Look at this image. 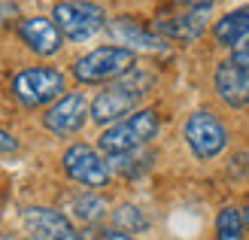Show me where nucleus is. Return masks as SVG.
Returning <instances> with one entry per match:
<instances>
[{
  "instance_id": "1",
  "label": "nucleus",
  "mask_w": 249,
  "mask_h": 240,
  "mask_svg": "<svg viewBox=\"0 0 249 240\" xmlns=\"http://www.w3.org/2000/svg\"><path fill=\"white\" fill-rule=\"evenodd\" d=\"M152 88V76L143 70H131L124 73L122 79L109 82L101 94L91 100V119L97 125H116L122 122L124 116H131L137 110V104L149 94Z\"/></svg>"
},
{
  "instance_id": "2",
  "label": "nucleus",
  "mask_w": 249,
  "mask_h": 240,
  "mask_svg": "<svg viewBox=\"0 0 249 240\" xmlns=\"http://www.w3.org/2000/svg\"><path fill=\"white\" fill-rule=\"evenodd\" d=\"M158 134V112L155 110H134L131 116H124L122 122L109 125V128L97 137V146L107 158L113 155H128L143 149L149 140H155Z\"/></svg>"
},
{
  "instance_id": "3",
  "label": "nucleus",
  "mask_w": 249,
  "mask_h": 240,
  "mask_svg": "<svg viewBox=\"0 0 249 240\" xmlns=\"http://www.w3.org/2000/svg\"><path fill=\"white\" fill-rule=\"evenodd\" d=\"M137 55L124 46H101L91 49L89 55L73 61V76L82 85H97V82H116L124 73L134 70Z\"/></svg>"
},
{
  "instance_id": "4",
  "label": "nucleus",
  "mask_w": 249,
  "mask_h": 240,
  "mask_svg": "<svg viewBox=\"0 0 249 240\" xmlns=\"http://www.w3.org/2000/svg\"><path fill=\"white\" fill-rule=\"evenodd\" d=\"M67 88V76L55 67H28L16 73L12 79V97L18 100L21 107H46L55 104L58 97H64Z\"/></svg>"
},
{
  "instance_id": "5",
  "label": "nucleus",
  "mask_w": 249,
  "mask_h": 240,
  "mask_svg": "<svg viewBox=\"0 0 249 240\" xmlns=\"http://www.w3.org/2000/svg\"><path fill=\"white\" fill-rule=\"evenodd\" d=\"M52 21L58 24L64 40L85 43L97 31L107 28V12L97 3H91V0H61L52 9Z\"/></svg>"
},
{
  "instance_id": "6",
  "label": "nucleus",
  "mask_w": 249,
  "mask_h": 240,
  "mask_svg": "<svg viewBox=\"0 0 249 240\" xmlns=\"http://www.w3.org/2000/svg\"><path fill=\"white\" fill-rule=\"evenodd\" d=\"M64 173L70 176L73 183H79L85 188H104L109 180H113V167L109 161L91 149L89 143H73L67 152H64Z\"/></svg>"
},
{
  "instance_id": "7",
  "label": "nucleus",
  "mask_w": 249,
  "mask_h": 240,
  "mask_svg": "<svg viewBox=\"0 0 249 240\" xmlns=\"http://www.w3.org/2000/svg\"><path fill=\"white\" fill-rule=\"evenodd\" d=\"M185 143L201 161H207V158H216L228 146V131L213 112L197 110L185 122Z\"/></svg>"
},
{
  "instance_id": "8",
  "label": "nucleus",
  "mask_w": 249,
  "mask_h": 240,
  "mask_svg": "<svg viewBox=\"0 0 249 240\" xmlns=\"http://www.w3.org/2000/svg\"><path fill=\"white\" fill-rule=\"evenodd\" d=\"M89 116H91V107H89V100H85V94L73 92V94L58 97L55 104L46 110L43 125H46V131H52L58 137H70L82 128Z\"/></svg>"
},
{
  "instance_id": "9",
  "label": "nucleus",
  "mask_w": 249,
  "mask_h": 240,
  "mask_svg": "<svg viewBox=\"0 0 249 240\" xmlns=\"http://www.w3.org/2000/svg\"><path fill=\"white\" fill-rule=\"evenodd\" d=\"M18 37H21V43L31 49L34 55H55L61 43H64V37H61L58 31V24L52 18H43V16H34V18H21L18 21Z\"/></svg>"
},
{
  "instance_id": "10",
  "label": "nucleus",
  "mask_w": 249,
  "mask_h": 240,
  "mask_svg": "<svg viewBox=\"0 0 249 240\" xmlns=\"http://www.w3.org/2000/svg\"><path fill=\"white\" fill-rule=\"evenodd\" d=\"M24 222L40 240H79V231L61 210L52 207H31L24 210Z\"/></svg>"
},
{
  "instance_id": "11",
  "label": "nucleus",
  "mask_w": 249,
  "mask_h": 240,
  "mask_svg": "<svg viewBox=\"0 0 249 240\" xmlns=\"http://www.w3.org/2000/svg\"><path fill=\"white\" fill-rule=\"evenodd\" d=\"M216 94L225 100L228 107H246L249 104V70L237 67L234 61H222L216 67Z\"/></svg>"
},
{
  "instance_id": "12",
  "label": "nucleus",
  "mask_w": 249,
  "mask_h": 240,
  "mask_svg": "<svg viewBox=\"0 0 249 240\" xmlns=\"http://www.w3.org/2000/svg\"><path fill=\"white\" fill-rule=\"evenodd\" d=\"M204 12L207 9H189L185 16H177V18H158L155 31L161 37H170V40H179V43H195L207 28Z\"/></svg>"
},
{
  "instance_id": "13",
  "label": "nucleus",
  "mask_w": 249,
  "mask_h": 240,
  "mask_svg": "<svg viewBox=\"0 0 249 240\" xmlns=\"http://www.w3.org/2000/svg\"><path fill=\"white\" fill-rule=\"evenodd\" d=\"M213 37H216L219 46H228V49L240 46L249 37V6H237V9L225 12V16L213 24Z\"/></svg>"
},
{
  "instance_id": "14",
  "label": "nucleus",
  "mask_w": 249,
  "mask_h": 240,
  "mask_svg": "<svg viewBox=\"0 0 249 240\" xmlns=\"http://www.w3.org/2000/svg\"><path fill=\"white\" fill-rule=\"evenodd\" d=\"M109 31H113V37L119 43H124V49H131V52H134V46H140V49H161L158 37L149 34L146 28H140L134 18H116L113 24H109Z\"/></svg>"
},
{
  "instance_id": "15",
  "label": "nucleus",
  "mask_w": 249,
  "mask_h": 240,
  "mask_svg": "<svg viewBox=\"0 0 249 240\" xmlns=\"http://www.w3.org/2000/svg\"><path fill=\"white\" fill-rule=\"evenodd\" d=\"M246 234V222H243V210L237 207H222L216 216V237L219 240H243Z\"/></svg>"
},
{
  "instance_id": "16",
  "label": "nucleus",
  "mask_w": 249,
  "mask_h": 240,
  "mask_svg": "<svg viewBox=\"0 0 249 240\" xmlns=\"http://www.w3.org/2000/svg\"><path fill=\"white\" fill-rule=\"evenodd\" d=\"M70 213L76 219H82V222H97L107 213V201L101 198V195H94L91 188L85 195H79V198H73V207H70Z\"/></svg>"
},
{
  "instance_id": "17",
  "label": "nucleus",
  "mask_w": 249,
  "mask_h": 240,
  "mask_svg": "<svg viewBox=\"0 0 249 240\" xmlns=\"http://www.w3.org/2000/svg\"><path fill=\"white\" fill-rule=\"evenodd\" d=\"M113 228L128 231V234H140V231L149 228V219L143 216V210H140V207H134V204H122V207L113 213Z\"/></svg>"
},
{
  "instance_id": "18",
  "label": "nucleus",
  "mask_w": 249,
  "mask_h": 240,
  "mask_svg": "<svg viewBox=\"0 0 249 240\" xmlns=\"http://www.w3.org/2000/svg\"><path fill=\"white\" fill-rule=\"evenodd\" d=\"M228 61H234L237 67H246V70H249V37H246L240 46H234V52H231Z\"/></svg>"
},
{
  "instance_id": "19",
  "label": "nucleus",
  "mask_w": 249,
  "mask_h": 240,
  "mask_svg": "<svg viewBox=\"0 0 249 240\" xmlns=\"http://www.w3.org/2000/svg\"><path fill=\"white\" fill-rule=\"evenodd\" d=\"M97 240H137V237L128 234V231H119V228H107V231H101Z\"/></svg>"
},
{
  "instance_id": "20",
  "label": "nucleus",
  "mask_w": 249,
  "mask_h": 240,
  "mask_svg": "<svg viewBox=\"0 0 249 240\" xmlns=\"http://www.w3.org/2000/svg\"><path fill=\"white\" fill-rule=\"evenodd\" d=\"M16 149H18V143L12 140L6 131H0V152H16Z\"/></svg>"
},
{
  "instance_id": "21",
  "label": "nucleus",
  "mask_w": 249,
  "mask_h": 240,
  "mask_svg": "<svg viewBox=\"0 0 249 240\" xmlns=\"http://www.w3.org/2000/svg\"><path fill=\"white\" fill-rule=\"evenodd\" d=\"M182 6H189V9H210L216 3V0H179Z\"/></svg>"
},
{
  "instance_id": "22",
  "label": "nucleus",
  "mask_w": 249,
  "mask_h": 240,
  "mask_svg": "<svg viewBox=\"0 0 249 240\" xmlns=\"http://www.w3.org/2000/svg\"><path fill=\"white\" fill-rule=\"evenodd\" d=\"M243 222H246V231H249V204H246V210H243Z\"/></svg>"
},
{
  "instance_id": "23",
  "label": "nucleus",
  "mask_w": 249,
  "mask_h": 240,
  "mask_svg": "<svg viewBox=\"0 0 249 240\" xmlns=\"http://www.w3.org/2000/svg\"><path fill=\"white\" fill-rule=\"evenodd\" d=\"M21 240H40V237H21Z\"/></svg>"
}]
</instances>
